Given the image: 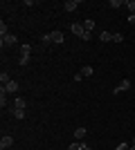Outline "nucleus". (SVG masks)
<instances>
[{
  "mask_svg": "<svg viewBox=\"0 0 135 150\" xmlns=\"http://www.w3.org/2000/svg\"><path fill=\"white\" fill-rule=\"evenodd\" d=\"M70 31H72V34H74V36H79V38H81V36H84V23H72V25H70Z\"/></svg>",
  "mask_w": 135,
  "mask_h": 150,
  "instance_id": "1",
  "label": "nucleus"
},
{
  "mask_svg": "<svg viewBox=\"0 0 135 150\" xmlns=\"http://www.w3.org/2000/svg\"><path fill=\"white\" fill-rule=\"evenodd\" d=\"M0 43H2V47H11V45H16V36H14V34H7V36L0 38Z\"/></svg>",
  "mask_w": 135,
  "mask_h": 150,
  "instance_id": "2",
  "label": "nucleus"
},
{
  "mask_svg": "<svg viewBox=\"0 0 135 150\" xmlns=\"http://www.w3.org/2000/svg\"><path fill=\"white\" fill-rule=\"evenodd\" d=\"M124 90H131V79H124V81L113 90V94H119V92H124Z\"/></svg>",
  "mask_w": 135,
  "mask_h": 150,
  "instance_id": "3",
  "label": "nucleus"
},
{
  "mask_svg": "<svg viewBox=\"0 0 135 150\" xmlns=\"http://www.w3.org/2000/svg\"><path fill=\"white\" fill-rule=\"evenodd\" d=\"M14 110H25V108H27V101L25 99H23V96H16V99H14Z\"/></svg>",
  "mask_w": 135,
  "mask_h": 150,
  "instance_id": "4",
  "label": "nucleus"
},
{
  "mask_svg": "<svg viewBox=\"0 0 135 150\" xmlns=\"http://www.w3.org/2000/svg\"><path fill=\"white\" fill-rule=\"evenodd\" d=\"M2 90H5L7 94H16V92H18V83H16V81H9L7 85H2Z\"/></svg>",
  "mask_w": 135,
  "mask_h": 150,
  "instance_id": "5",
  "label": "nucleus"
},
{
  "mask_svg": "<svg viewBox=\"0 0 135 150\" xmlns=\"http://www.w3.org/2000/svg\"><path fill=\"white\" fill-rule=\"evenodd\" d=\"M11 146H14V137H9V134H5V137L0 139V148H2V150L11 148Z\"/></svg>",
  "mask_w": 135,
  "mask_h": 150,
  "instance_id": "6",
  "label": "nucleus"
},
{
  "mask_svg": "<svg viewBox=\"0 0 135 150\" xmlns=\"http://www.w3.org/2000/svg\"><path fill=\"white\" fill-rule=\"evenodd\" d=\"M50 38H52V43H63V31H59V29L50 31Z\"/></svg>",
  "mask_w": 135,
  "mask_h": 150,
  "instance_id": "7",
  "label": "nucleus"
},
{
  "mask_svg": "<svg viewBox=\"0 0 135 150\" xmlns=\"http://www.w3.org/2000/svg\"><path fill=\"white\" fill-rule=\"evenodd\" d=\"M77 7H79L77 0H68V2H63V9H65V11H74Z\"/></svg>",
  "mask_w": 135,
  "mask_h": 150,
  "instance_id": "8",
  "label": "nucleus"
},
{
  "mask_svg": "<svg viewBox=\"0 0 135 150\" xmlns=\"http://www.w3.org/2000/svg\"><path fill=\"white\" fill-rule=\"evenodd\" d=\"M86 134H88V130H86V128H77V130H74V141H81Z\"/></svg>",
  "mask_w": 135,
  "mask_h": 150,
  "instance_id": "9",
  "label": "nucleus"
},
{
  "mask_svg": "<svg viewBox=\"0 0 135 150\" xmlns=\"http://www.w3.org/2000/svg\"><path fill=\"white\" fill-rule=\"evenodd\" d=\"M99 40H101V43H110V40H113V34H110V31H99Z\"/></svg>",
  "mask_w": 135,
  "mask_h": 150,
  "instance_id": "10",
  "label": "nucleus"
},
{
  "mask_svg": "<svg viewBox=\"0 0 135 150\" xmlns=\"http://www.w3.org/2000/svg\"><path fill=\"white\" fill-rule=\"evenodd\" d=\"M92 74H95V69L90 67V65H86V67H81V76H84V79H86V76H92Z\"/></svg>",
  "mask_w": 135,
  "mask_h": 150,
  "instance_id": "11",
  "label": "nucleus"
},
{
  "mask_svg": "<svg viewBox=\"0 0 135 150\" xmlns=\"http://www.w3.org/2000/svg\"><path fill=\"white\" fill-rule=\"evenodd\" d=\"M29 52H32V45H23V50H20V56H29Z\"/></svg>",
  "mask_w": 135,
  "mask_h": 150,
  "instance_id": "12",
  "label": "nucleus"
},
{
  "mask_svg": "<svg viewBox=\"0 0 135 150\" xmlns=\"http://www.w3.org/2000/svg\"><path fill=\"white\" fill-rule=\"evenodd\" d=\"M122 40H124V34L115 31V34H113V43H122Z\"/></svg>",
  "mask_w": 135,
  "mask_h": 150,
  "instance_id": "13",
  "label": "nucleus"
},
{
  "mask_svg": "<svg viewBox=\"0 0 135 150\" xmlns=\"http://www.w3.org/2000/svg\"><path fill=\"white\" fill-rule=\"evenodd\" d=\"M9 81H11V79H9V74H7V72H2V74H0V83H2V85H7Z\"/></svg>",
  "mask_w": 135,
  "mask_h": 150,
  "instance_id": "14",
  "label": "nucleus"
},
{
  "mask_svg": "<svg viewBox=\"0 0 135 150\" xmlns=\"http://www.w3.org/2000/svg\"><path fill=\"white\" fill-rule=\"evenodd\" d=\"M122 5H126V2H122V0H110V7H113V9H119Z\"/></svg>",
  "mask_w": 135,
  "mask_h": 150,
  "instance_id": "15",
  "label": "nucleus"
},
{
  "mask_svg": "<svg viewBox=\"0 0 135 150\" xmlns=\"http://www.w3.org/2000/svg\"><path fill=\"white\" fill-rule=\"evenodd\" d=\"M68 150H84V144L74 141V144H70V148H68Z\"/></svg>",
  "mask_w": 135,
  "mask_h": 150,
  "instance_id": "16",
  "label": "nucleus"
},
{
  "mask_svg": "<svg viewBox=\"0 0 135 150\" xmlns=\"http://www.w3.org/2000/svg\"><path fill=\"white\" fill-rule=\"evenodd\" d=\"M92 27H95V23H92V20H86V23H84V29H86V31H92Z\"/></svg>",
  "mask_w": 135,
  "mask_h": 150,
  "instance_id": "17",
  "label": "nucleus"
},
{
  "mask_svg": "<svg viewBox=\"0 0 135 150\" xmlns=\"http://www.w3.org/2000/svg\"><path fill=\"white\" fill-rule=\"evenodd\" d=\"M126 7H129L131 13H135V0H126Z\"/></svg>",
  "mask_w": 135,
  "mask_h": 150,
  "instance_id": "18",
  "label": "nucleus"
},
{
  "mask_svg": "<svg viewBox=\"0 0 135 150\" xmlns=\"http://www.w3.org/2000/svg\"><path fill=\"white\" fill-rule=\"evenodd\" d=\"M7 34H9V31H7V25H5V23H0V36H7Z\"/></svg>",
  "mask_w": 135,
  "mask_h": 150,
  "instance_id": "19",
  "label": "nucleus"
},
{
  "mask_svg": "<svg viewBox=\"0 0 135 150\" xmlns=\"http://www.w3.org/2000/svg\"><path fill=\"white\" fill-rule=\"evenodd\" d=\"M41 43H45V45H50V43H52V38H50V34H45V36L41 38Z\"/></svg>",
  "mask_w": 135,
  "mask_h": 150,
  "instance_id": "20",
  "label": "nucleus"
},
{
  "mask_svg": "<svg viewBox=\"0 0 135 150\" xmlns=\"http://www.w3.org/2000/svg\"><path fill=\"white\" fill-rule=\"evenodd\" d=\"M92 38V31H84V36H81V40H90Z\"/></svg>",
  "mask_w": 135,
  "mask_h": 150,
  "instance_id": "21",
  "label": "nucleus"
},
{
  "mask_svg": "<svg viewBox=\"0 0 135 150\" xmlns=\"http://www.w3.org/2000/svg\"><path fill=\"white\" fill-rule=\"evenodd\" d=\"M117 150H131V146L129 144H119V146H117Z\"/></svg>",
  "mask_w": 135,
  "mask_h": 150,
  "instance_id": "22",
  "label": "nucleus"
},
{
  "mask_svg": "<svg viewBox=\"0 0 135 150\" xmlns=\"http://www.w3.org/2000/svg\"><path fill=\"white\" fill-rule=\"evenodd\" d=\"M29 63V56H20V65H27Z\"/></svg>",
  "mask_w": 135,
  "mask_h": 150,
  "instance_id": "23",
  "label": "nucleus"
},
{
  "mask_svg": "<svg viewBox=\"0 0 135 150\" xmlns=\"http://www.w3.org/2000/svg\"><path fill=\"white\" fill-rule=\"evenodd\" d=\"M129 23H131V25H135V13H129Z\"/></svg>",
  "mask_w": 135,
  "mask_h": 150,
  "instance_id": "24",
  "label": "nucleus"
},
{
  "mask_svg": "<svg viewBox=\"0 0 135 150\" xmlns=\"http://www.w3.org/2000/svg\"><path fill=\"white\" fill-rule=\"evenodd\" d=\"M84 150H90V148H88V146H86V144H84Z\"/></svg>",
  "mask_w": 135,
  "mask_h": 150,
  "instance_id": "25",
  "label": "nucleus"
},
{
  "mask_svg": "<svg viewBox=\"0 0 135 150\" xmlns=\"http://www.w3.org/2000/svg\"><path fill=\"white\" fill-rule=\"evenodd\" d=\"M131 150H135V146H131Z\"/></svg>",
  "mask_w": 135,
  "mask_h": 150,
  "instance_id": "26",
  "label": "nucleus"
},
{
  "mask_svg": "<svg viewBox=\"0 0 135 150\" xmlns=\"http://www.w3.org/2000/svg\"><path fill=\"white\" fill-rule=\"evenodd\" d=\"M133 146H135V139H133Z\"/></svg>",
  "mask_w": 135,
  "mask_h": 150,
  "instance_id": "27",
  "label": "nucleus"
}]
</instances>
